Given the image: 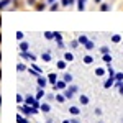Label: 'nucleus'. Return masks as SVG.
I'll return each mask as SVG.
<instances>
[{
  "instance_id": "f257e3e1",
  "label": "nucleus",
  "mask_w": 123,
  "mask_h": 123,
  "mask_svg": "<svg viewBox=\"0 0 123 123\" xmlns=\"http://www.w3.org/2000/svg\"><path fill=\"white\" fill-rule=\"evenodd\" d=\"M79 102H80L82 105H87L89 104V98H87L85 95H80V97H79Z\"/></svg>"
},
{
  "instance_id": "f03ea898",
  "label": "nucleus",
  "mask_w": 123,
  "mask_h": 123,
  "mask_svg": "<svg viewBox=\"0 0 123 123\" xmlns=\"http://www.w3.org/2000/svg\"><path fill=\"white\" fill-rule=\"evenodd\" d=\"M69 112H71L72 115H79V108H77V107H71V108H69Z\"/></svg>"
},
{
  "instance_id": "423d86ee",
  "label": "nucleus",
  "mask_w": 123,
  "mask_h": 123,
  "mask_svg": "<svg viewBox=\"0 0 123 123\" xmlns=\"http://www.w3.org/2000/svg\"><path fill=\"white\" fill-rule=\"evenodd\" d=\"M38 82H39V85H44V84H46V80H44L43 77H39V79H38Z\"/></svg>"
},
{
  "instance_id": "6e6552de",
  "label": "nucleus",
  "mask_w": 123,
  "mask_h": 123,
  "mask_svg": "<svg viewBox=\"0 0 123 123\" xmlns=\"http://www.w3.org/2000/svg\"><path fill=\"white\" fill-rule=\"evenodd\" d=\"M97 76H104V69L98 67V69H97Z\"/></svg>"
},
{
  "instance_id": "7ed1b4c3",
  "label": "nucleus",
  "mask_w": 123,
  "mask_h": 123,
  "mask_svg": "<svg viewBox=\"0 0 123 123\" xmlns=\"http://www.w3.org/2000/svg\"><path fill=\"white\" fill-rule=\"evenodd\" d=\"M92 61H94V59H92L90 56H85V57H84V62H85V64H90Z\"/></svg>"
},
{
  "instance_id": "20e7f679",
  "label": "nucleus",
  "mask_w": 123,
  "mask_h": 123,
  "mask_svg": "<svg viewBox=\"0 0 123 123\" xmlns=\"http://www.w3.org/2000/svg\"><path fill=\"white\" fill-rule=\"evenodd\" d=\"M41 110H43V112H49V105L43 104V105H41Z\"/></svg>"
},
{
  "instance_id": "0eeeda50",
  "label": "nucleus",
  "mask_w": 123,
  "mask_h": 123,
  "mask_svg": "<svg viewBox=\"0 0 123 123\" xmlns=\"http://www.w3.org/2000/svg\"><path fill=\"white\" fill-rule=\"evenodd\" d=\"M104 61H105V62H110V61H112V57H110V54H108V56H104Z\"/></svg>"
},
{
  "instance_id": "dca6fc26",
  "label": "nucleus",
  "mask_w": 123,
  "mask_h": 123,
  "mask_svg": "<svg viewBox=\"0 0 123 123\" xmlns=\"http://www.w3.org/2000/svg\"><path fill=\"white\" fill-rule=\"evenodd\" d=\"M62 123H72V122H69V120H64V122H62Z\"/></svg>"
},
{
  "instance_id": "9b49d317",
  "label": "nucleus",
  "mask_w": 123,
  "mask_h": 123,
  "mask_svg": "<svg viewBox=\"0 0 123 123\" xmlns=\"http://www.w3.org/2000/svg\"><path fill=\"white\" fill-rule=\"evenodd\" d=\"M54 89H64V84H62V82H59V84H57V87H54Z\"/></svg>"
},
{
  "instance_id": "ddd939ff",
  "label": "nucleus",
  "mask_w": 123,
  "mask_h": 123,
  "mask_svg": "<svg viewBox=\"0 0 123 123\" xmlns=\"http://www.w3.org/2000/svg\"><path fill=\"white\" fill-rule=\"evenodd\" d=\"M95 115H102V110L100 108H95Z\"/></svg>"
},
{
  "instance_id": "f8f14e48",
  "label": "nucleus",
  "mask_w": 123,
  "mask_h": 123,
  "mask_svg": "<svg viewBox=\"0 0 123 123\" xmlns=\"http://www.w3.org/2000/svg\"><path fill=\"white\" fill-rule=\"evenodd\" d=\"M120 39H122V36H113V41H115V43H118Z\"/></svg>"
},
{
  "instance_id": "1a4fd4ad",
  "label": "nucleus",
  "mask_w": 123,
  "mask_h": 123,
  "mask_svg": "<svg viewBox=\"0 0 123 123\" xmlns=\"http://www.w3.org/2000/svg\"><path fill=\"white\" fill-rule=\"evenodd\" d=\"M21 49H23V51L28 49V44H26V43H21Z\"/></svg>"
},
{
  "instance_id": "39448f33",
  "label": "nucleus",
  "mask_w": 123,
  "mask_h": 123,
  "mask_svg": "<svg viewBox=\"0 0 123 123\" xmlns=\"http://www.w3.org/2000/svg\"><path fill=\"white\" fill-rule=\"evenodd\" d=\"M66 61H69V62H71V61H72V59H74V57H72V54H71V53H66Z\"/></svg>"
},
{
  "instance_id": "9d476101",
  "label": "nucleus",
  "mask_w": 123,
  "mask_h": 123,
  "mask_svg": "<svg viewBox=\"0 0 123 123\" xmlns=\"http://www.w3.org/2000/svg\"><path fill=\"white\" fill-rule=\"evenodd\" d=\"M110 85H112V80H107V82H105V89H108Z\"/></svg>"
},
{
  "instance_id": "4468645a",
  "label": "nucleus",
  "mask_w": 123,
  "mask_h": 123,
  "mask_svg": "<svg viewBox=\"0 0 123 123\" xmlns=\"http://www.w3.org/2000/svg\"><path fill=\"white\" fill-rule=\"evenodd\" d=\"M17 38L21 39V38H23V33H20V31H18V33H17Z\"/></svg>"
},
{
  "instance_id": "f3484780",
  "label": "nucleus",
  "mask_w": 123,
  "mask_h": 123,
  "mask_svg": "<svg viewBox=\"0 0 123 123\" xmlns=\"http://www.w3.org/2000/svg\"><path fill=\"white\" fill-rule=\"evenodd\" d=\"M72 123H79V120H72Z\"/></svg>"
},
{
  "instance_id": "2eb2a0df",
  "label": "nucleus",
  "mask_w": 123,
  "mask_h": 123,
  "mask_svg": "<svg viewBox=\"0 0 123 123\" xmlns=\"http://www.w3.org/2000/svg\"><path fill=\"white\" fill-rule=\"evenodd\" d=\"M120 94H123V84H120Z\"/></svg>"
}]
</instances>
